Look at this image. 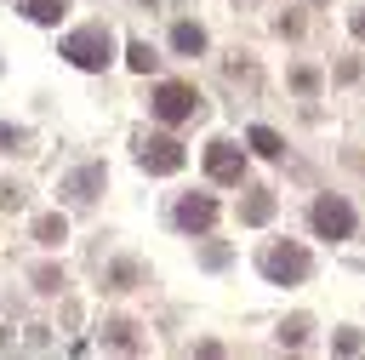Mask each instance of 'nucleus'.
Masks as SVG:
<instances>
[{
    "mask_svg": "<svg viewBox=\"0 0 365 360\" xmlns=\"http://www.w3.org/2000/svg\"><path fill=\"white\" fill-rule=\"evenodd\" d=\"M63 57H68L74 69H103V63L114 57V34H108L103 23H86V29H74V34L63 40Z\"/></svg>",
    "mask_w": 365,
    "mask_h": 360,
    "instance_id": "nucleus-1",
    "label": "nucleus"
},
{
    "mask_svg": "<svg viewBox=\"0 0 365 360\" xmlns=\"http://www.w3.org/2000/svg\"><path fill=\"white\" fill-rule=\"evenodd\" d=\"M148 109H154V120L182 126V120H194V114H200V91H194V86H182V80H160Z\"/></svg>",
    "mask_w": 365,
    "mask_h": 360,
    "instance_id": "nucleus-2",
    "label": "nucleus"
},
{
    "mask_svg": "<svg viewBox=\"0 0 365 360\" xmlns=\"http://www.w3.org/2000/svg\"><path fill=\"white\" fill-rule=\"evenodd\" d=\"M137 166H143V171H154V177H165V171H177V166H182V143H177V137H165V131H154V137L143 131V137H137Z\"/></svg>",
    "mask_w": 365,
    "mask_h": 360,
    "instance_id": "nucleus-3",
    "label": "nucleus"
},
{
    "mask_svg": "<svg viewBox=\"0 0 365 360\" xmlns=\"http://www.w3.org/2000/svg\"><path fill=\"white\" fill-rule=\"evenodd\" d=\"M308 217H314V234H325V240H348L354 234V206L336 200V194H319Z\"/></svg>",
    "mask_w": 365,
    "mask_h": 360,
    "instance_id": "nucleus-4",
    "label": "nucleus"
},
{
    "mask_svg": "<svg viewBox=\"0 0 365 360\" xmlns=\"http://www.w3.org/2000/svg\"><path fill=\"white\" fill-rule=\"evenodd\" d=\"M262 274L279 280V286H297V280H308V251L291 246V240H285V246H268V251H262Z\"/></svg>",
    "mask_w": 365,
    "mask_h": 360,
    "instance_id": "nucleus-5",
    "label": "nucleus"
},
{
    "mask_svg": "<svg viewBox=\"0 0 365 360\" xmlns=\"http://www.w3.org/2000/svg\"><path fill=\"white\" fill-rule=\"evenodd\" d=\"M205 171H211L217 183H240V177H245V154H240V143H228V137L205 143Z\"/></svg>",
    "mask_w": 365,
    "mask_h": 360,
    "instance_id": "nucleus-6",
    "label": "nucleus"
},
{
    "mask_svg": "<svg viewBox=\"0 0 365 360\" xmlns=\"http://www.w3.org/2000/svg\"><path fill=\"white\" fill-rule=\"evenodd\" d=\"M177 223L194 229V234L211 229V223H217V200H211V194H182V200H177Z\"/></svg>",
    "mask_w": 365,
    "mask_h": 360,
    "instance_id": "nucleus-7",
    "label": "nucleus"
},
{
    "mask_svg": "<svg viewBox=\"0 0 365 360\" xmlns=\"http://www.w3.org/2000/svg\"><path fill=\"white\" fill-rule=\"evenodd\" d=\"M97 189H103V166H80V171L63 183L68 200H97Z\"/></svg>",
    "mask_w": 365,
    "mask_h": 360,
    "instance_id": "nucleus-8",
    "label": "nucleus"
},
{
    "mask_svg": "<svg viewBox=\"0 0 365 360\" xmlns=\"http://www.w3.org/2000/svg\"><path fill=\"white\" fill-rule=\"evenodd\" d=\"M171 46H177L182 57H200V51H205V29H200V23H177V29H171Z\"/></svg>",
    "mask_w": 365,
    "mask_h": 360,
    "instance_id": "nucleus-9",
    "label": "nucleus"
},
{
    "mask_svg": "<svg viewBox=\"0 0 365 360\" xmlns=\"http://www.w3.org/2000/svg\"><path fill=\"white\" fill-rule=\"evenodd\" d=\"M245 143H251V149H257L262 160H279V154H285V143H279V131H268V126H251V131H245Z\"/></svg>",
    "mask_w": 365,
    "mask_h": 360,
    "instance_id": "nucleus-10",
    "label": "nucleus"
},
{
    "mask_svg": "<svg viewBox=\"0 0 365 360\" xmlns=\"http://www.w3.org/2000/svg\"><path fill=\"white\" fill-rule=\"evenodd\" d=\"M268 217H274V194H268V189H257V194L240 206V223H268Z\"/></svg>",
    "mask_w": 365,
    "mask_h": 360,
    "instance_id": "nucleus-11",
    "label": "nucleus"
},
{
    "mask_svg": "<svg viewBox=\"0 0 365 360\" xmlns=\"http://www.w3.org/2000/svg\"><path fill=\"white\" fill-rule=\"evenodd\" d=\"M68 11V0H23V17L29 23H57Z\"/></svg>",
    "mask_w": 365,
    "mask_h": 360,
    "instance_id": "nucleus-12",
    "label": "nucleus"
},
{
    "mask_svg": "<svg viewBox=\"0 0 365 360\" xmlns=\"http://www.w3.org/2000/svg\"><path fill=\"white\" fill-rule=\"evenodd\" d=\"M125 63H131L137 74H148V69H154L160 57H154V46H148V40H131V46H125Z\"/></svg>",
    "mask_w": 365,
    "mask_h": 360,
    "instance_id": "nucleus-13",
    "label": "nucleus"
},
{
    "mask_svg": "<svg viewBox=\"0 0 365 360\" xmlns=\"http://www.w3.org/2000/svg\"><path fill=\"white\" fill-rule=\"evenodd\" d=\"M63 234H68V223H63V217H57V211H51V217H40V223H34V240H40V246H57V240H63Z\"/></svg>",
    "mask_w": 365,
    "mask_h": 360,
    "instance_id": "nucleus-14",
    "label": "nucleus"
},
{
    "mask_svg": "<svg viewBox=\"0 0 365 360\" xmlns=\"http://www.w3.org/2000/svg\"><path fill=\"white\" fill-rule=\"evenodd\" d=\"M302 337H308V320H302V314H291V320L279 326V343H291V349H297Z\"/></svg>",
    "mask_w": 365,
    "mask_h": 360,
    "instance_id": "nucleus-15",
    "label": "nucleus"
},
{
    "mask_svg": "<svg viewBox=\"0 0 365 360\" xmlns=\"http://www.w3.org/2000/svg\"><path fill=\"white\" fill-rule=\"evenodd\" d=\"M131 331H137V326L114 320V326H108V343H114V349H137V337H131Z\"/></svg>",
    "mask_w": 365,
    "mask_h": 360,
    "instance_id": "nucleus-16",
    "label": "nucleus"
},
{
    "mask_svg": "<svg viewBox=\"0 0 365 360\" xmlns=\"http://www.w3.org/2000/svg\"><path fill=\"white\" fill-rule=\"evenodd\" d=\"M57 286H63L57 269H34V291H57Z\"/></svg>",
    "mask_w": 365,
    "mask_h": 360,
    "instance_id": "nucleus-17",
    "label": "nucleus"
},
{
    "mask_svg": "<svg viewBox=\"0 0 365 360\" xmlns=\"http://www.w3.org/2000/svg\"><path fill=\"white\" fill-rule=\"evenodd\" d=\"M23 206V189L17 183H0V211H17Z\"/></svg>",
    "mask_w": 365,
    "mask_h": 360,
    "instance_id": "nucleus-18",
    "label": "nucleus"
},
{
    "mask_svg": "<svg viewBox=\"0 0 365 360\" xmlns=\"http://www.w3.org/2000/svg\"><path fill=\"white\" fill-rule=\"evenodd\" d=\"M291 86H297V91H314L319 74H314V69H291Z\"/></svg>",
    "mask_w": 365,
    "mask_h": 360,
    "instance_id": "nucleus-19",
    "label": "nucleus"
},
{
    "mask_svg": "<svg viewBox=\"0 0 365 360\" xmlns=\"http://www.w3.org/2000/svg\"><path fill=\"white\" fill-rule=\"evenodd\" d=\"M108 280H114V291H125V286L137 280V269H131V263H114V274H108Z\"/></svg>",
    "mask_w": 365,
    "mask_h": 360,
    "instance_id": "nucleus-20",
    "label": "nucleus"
},
{
    "mask_svg": "<svg viewBox=\"0 0 365 360\" xmlns=\"http://www.w3.org/2000/svg\"><path fill=\"white\" fill-rule=\"evenodd\" d=\"M336 349H342V354H359L365 337H359V331H336Z\"/></svg>",
    "mask_w": 365,
    "mask_h": 360,
    "instance_id": "nucleus-21",
    "label": "nucleus"
},
{
    "mask_svg": "<svg viewBox=\"0 0 365 360\" xmlns=\"http://www.w3.org/2000/svg\"><path fill=\"white\" fill-rule=\"evenodd\" d=\"M0 149H6V154L23 149V131H17V126H0Z\"/></svg>",
    "mask_w": 365,
    "mask_h": 360,
    "instance_id": "nucleus-22",
    "label": "nucleus"
},
{
    "mask_svg": "<svg viewBox=\"0 0 365 360\" xmlns=\"http://www.w3.org/2000/svg\"><path fill=\"white\" fill-rule=\"evenodd\" d=\"M354 34H359V40H365V11H354Z\"/></svg>",
    "mask_w": 365,
    "mask_h": 360,
    "instance_id": "nucleus-23",
    "label": "nucleus"
},
{
    "mask_svg": "<svg viewBox=\"0 0 365 360\" xmlns=\"http://www.w3.org/2000/svg\"><path fill=\"white\" fill-rule=\"evenodd\" d=\"M143 6H154V0H143Z\"/></svg>",
    "mask_w": 365,
    "mask_h": 360,
    "instance_id": "nucleus-24",
    "label": "nucleus"
}]
</instances>
